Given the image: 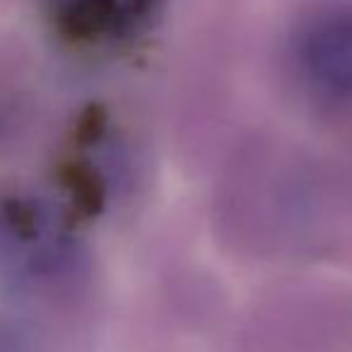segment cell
I'll return each mask as SVG.
<instances>
[{
	"mask_svg": "<svg viewBox=\"0 0 352 352\" xmlns=\"http://www.w3.org/2000/svg\"><path fill=\"white\" fill-rule=\"evenodd\" d=\"M297 68L316 97L352 107V6L321 10L299 30Z\"/></svg>",
	"mask_w": 352,
	"mask_h": 352,
	"instance_id": "6da1fadb",
	"label": "cell"
},
{
	"mask_svg": "<svg viewBox=\"0 0 352 352\" xmlns=\"http://www.w3.org/2000/svg\"><path fill=\"white\" fill-rule=\"evenodd\" d=\"M56 20L82 36H126L155 17L162 0H49Z\"/></svg>",
	"mask_w": 352,
	"mask_h": 352,
	"instance_id": "7a4b0ae2",
	"label": "cell"
}]
</instances>
